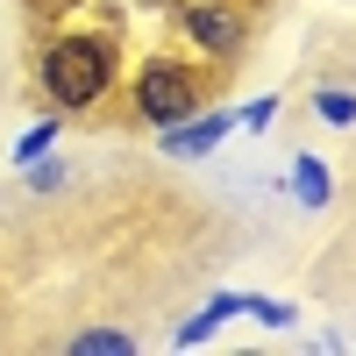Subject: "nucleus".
Wrapping results in <instances>:
<instances>
[{
  "instance_id": "nucleus-1",
  "label": "nucleus",
  "mask_w": 356,
  "mask_h": 356,
  "mask_svg": "<svg viewBox=\"0 0 356 356\" xmlns=\"http://www.w3.org/2000/svg\"><path fill=\"white\" fill-rule=\"evenodd\" d=\"M43 100L50 114H93L114 86H122V50H114V29H72V36H50L36 57Z\"/></svg>"
},
{
  "instance_id": "nucleus-2",
  "label": "nucleus",
  "mask_w": 356,
  "mask_h": 356,
  "mask_svg": "<svg viewBox=\"0 0 356 356\" xmlns=\"http://www.w3.org/2000/svg\"><path fill=\"white\" fill-rule=\"evenodd\" d=\"M200 100H207V72L186 65V57H143L136 79H129V107L143 114V122H157V129L186 122Z\"/></svg>"
},
{
  "instance_id": "nucleus-3",
  "label": "nucleus",
  "mask_w": 356,
  "mask_h": 356,
  "mask_svg": "<svg viewBox=\"0 0 356 356\" xmlns=\"http://www.w3.org/2000/svg\"><path fill=\"white\" fill-rule=\"evenodd\" d=\"M178 29H186V43L207 65H228V57H243V43H250V15L228 8V0H193V8L178 15Z\"/></svg>"
},
{
  "instance_id": "nucleus-4",
  "label": "nucleus",
  "mask_w": 356,
  "mask_h": 356,
  "mask_svg": "<svg viewBox=\"0 0 356 356\" xmlns=\"http://www.w3.org/2000/svg\"><path fill=\"white\" fill-rule=\"evenodd\" d=\"M228 129H235V107H207V114L193 107L186 122H171V129L157 136V150H164V157H207Z\"/></svg>"
},
{
  "instance_id": "nucleus-5",
  "label": "nucleus",
  "mask_w": 356,
  "mask_h": 356,
  "mask_svg": "<svg viewBox=\"0 0 356 356\" xmlns=\"http://www.w3.org/2000/svg\"><path fill=\"white\" fill-rule=\"evenodd\" d=\"M228 314H250V292H214V300H207L200 314H186V321H178V335H171V342H178V349H200V342H214Z\"/></svg>"
},
{
  "instance_id": "nucleus-6",
  "label": "nucleus",
  "mask_w": 356,
  "mask_h": 356,
  "mask_svg": "<svg viewBox=\"0 0 356 356\" xmlns=\"http://www.w3.org/2000/svg\"><path fill=\"white\" fill-rule=\"evenodd\" d=\"M285 193L300 200V207H328V200H335V171L321 164V157H292V171H285Z\"/></svg>"
},
{
  "instance_id": "nucleus-7",
  "label": "nucleus",
  "mask_w": 356,
  "mask_h": 356,
  "mask_svg": "<svg viewBox=\"0 0 356 356\" xmlns=\"http://www.w3.org/2000/svg\"><path fill=\"white\" fill-rule=\"evenodd\" d=\"M72 349L79 356H129L136 335H122V328H86V335H72Z\"/></svg>"
},
{
  "instance_id": "nucleus-8",
  "label": "nucleus",
  "mask_w": 356,
  "mask_h": 356,
  "mask_svg": "<svg viewBox=\"0 0 356 356\" xmlns=\"http://www.w3.org/2000/svg\"><path fill=\"white\" fill-rule=\"evenodd\" d=\"M314 114H321L328 129H349V122H356V93H342V86H328V93H314Z\"/></svg>"
},
{
  "instance_id": "nucleus-9",
  "label": "nucleus",
  "mask_w": 356,
  "mask_h": 356,
  "mask_svg": "<svg viewBox=\"0 0 356 356\" xmlns=\"http://www.w3.org/2000/svg\"><path fill=\"white\" fill-rule=\"evenodd\" d=\"M50 143H57V114H50V122H36V129H29V136L15 143V164H36V157H50Z\"/></svg>"
},
{
  "instance_id": "nucleus-10",
  "label": "nucleus",
  "mask_w": 356,
  "mask_h": 356,
  "mask_svg": "<svg viewBox=\"0 0 356 356\" xmlns=\"http://www.w3.org/2000/svg\"><path fill=\"white\" fill-rule=\"evenodd\" d=\"M250 321H264V328H292V307H285V300H264V292H250Z\"/></svg>"
},
{
  "instance_id": "nucleus-11",
  "label": "nucleus",
  "mask_w": 356,
  "mask_h": 356,
  "mask_svg": "<svg viewBox=\"0 0 356 356\" xmlns=\"http://www.w3.org/2000/svg\"><path fill=\"white\" fill-rule=\"evenodd\" d=\"M235 122H243V129H271V122H278V93H264V100H250V107H235Z\"/></svg>"
},
{
  "instance_id": "nucleus-12",
  "label": "nucleus",
  "mask_w": 356,
  "mask_h": 356,
  "mask_svg": "<svg viewBox=\"0 0 356 356\" xmlns=\"http://www.w3.org/2000/svg\"><path fill=\"white\" fill-rule=\"evenodd\" d=\"M22 171H29V186H36V193H57V186H65V164H50V157L22 164Z\"/></svg>"
}]
</instances>
